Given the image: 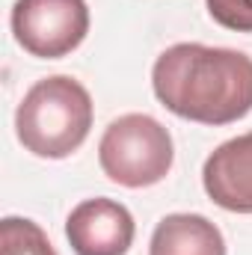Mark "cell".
I'll return each instance as SVG.
<instances>
[{"instance_id":"obj_9","label":"cell","mask_w":252,"mask_h":255,"mask_svg":"<svg viewBox=\"0 0 252 255\" xmlns=\"http://www.w3.org/2000/svg\"><path fill=\"white\" fill-rule=\"evenodd\" d=\"M208 15L235 33H252V0H205Z\"/></svg>"},{"instance_id":"obj_4","label":"cell","mask_w":252,"mask_h":255,"mask_svg":"<svg viewBox=\"0 0 252 255\" xmlns=\"http://www.w3.org/2000/svg\"><path fill=\"white\" fill-rule=\"evenodd\" d=\"M15 42L39 60H60L83 45L89 33L86 0H15Z\"/></svg>"},{"instance_id":"obj_7","label":"cell","mask_w":252,"mask_h":255,"mask_svg":"<svg viewBox=\"0 0 252 255\" xmlns=\"http://www.w3.org/2000/svg\"><path fill=\"white\" fill-rule=\"evenodd\" d=\"M148 255H226V238L202 214H169L157 223Z\"/></svg>"},{"instance_id":"obj_2","label":"cell","mask_w":252,"mask_h":255,"mask_svg":"<svg viewBox=\"0 0 252 255\" xmlns=\"http://www.w3.org/2000/svg\"><path fill=\"white\" fill-rule=\"evenodd\" d=\"M92 128V98L83 83L54 74L30 86L15 110V133L21 145L48 160H63L83 145Z\"/></svg>"},{"instance_id":"obj_8","label":"cell","mask_w":252,"mask_h":255,"mask_svg":"<svg viewBox=\"0 0 252 255\" xmlns=\"http://www.w3.org/2000/svg\"><path fill=\"white\" fill-rule=\"evenodd\" d=\"M0 255H57L39 223L6 217L0 223Z\"/></svg>"},{"instance_id":"obj_3","label":"cell","mask_w":252,"mask_h":255,"mask_svg":"<svg viewBox=\"0 0 252 255\" xmlns=\"http://www.w3.org/2000/svg\"><path fill=\"white\" fill-rule=\"evenodd\" d=\"M175 148L169 130L145 113H127L110 122L98 142L104 175L122 187L139 190L163 181L172 169Z\"/></svg>"},{"instance_id":"obj_6","label":"cell","mask_w":252,"mask_h":255,"mask_svg":"<svg viewBox=\"0 0 252 255\" xmlns=\"http://www.w3.org/2000/svg\"><path fill=\"white\" fill-rule=\"evenodd\" d=\"M202 184L223 211L252 214V130L211 151L202 166Z\"/></svg>"},{"instance_id":"obj_5","label":"cell","mask_w":252,"mask_h":255,"mask_svg":"<svg viewBox=\"0 0 252 255\" xmlns=\"http://www.w3.org/2000/svg\"><path fill=\"white\" fill-rule=\"evenodd\" d=\"M133 217L116 199H86L65 220V238L74 255H125L133 244Z\"/></svg>"},{"instance_id":"obj_1","label":"cell","mask_w":252,"mask_h":255,"mask_svg":"<svg viewBox=\"0 0 252 255\" xmlns=\"http://www.w3.org/2000/svg\"><path fill=\"white\" fill-rule=\"evenodd\" d=\"M157 101L199 125H232L252 113V57L232 48L181 42L151 68Z\"/></svg>"}]
</instances>
